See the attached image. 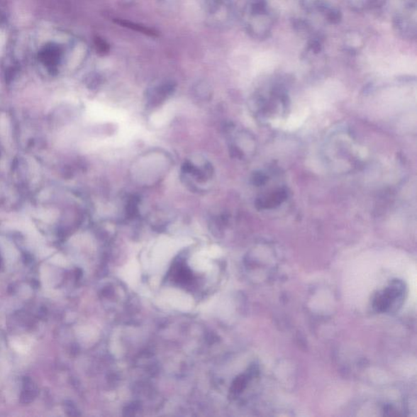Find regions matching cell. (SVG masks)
Masks as SVG:
<instances>
[{
  "label": "cell",
  "mask_w": 417,
  "mask_h": 417,
  "mask_svg": "<svg viewBox=\"0 0 417 417\" xmlns=\"http://www.w3.org/2000/svg\"><path fill=\"white\" fill-rule=\"evenodd\" d=\"M244 21L251 36L266 40L275 24V15L267 0H250L245 9Z\"/></svg>",
  "instance_id": "obj_1"
},
{
  "label": "cell",
  "mask_w": 417,
  "mask_h": 417,
  "mask_svg": "<svg viewBox=\"0 0 417 417\" xmlns=\"http://www.w3.org/2000/svg\"><path fill=\"white\" fill-rule=\"evenodd\" d=\"M404 294V283L395 281L382 294L377 296L374 301V307L377 311H387L393 305L403 299Z\"/></svg>",
  "instance_id": "obj_2"
},
{
  "label": "cell",
  "mask_w": 417,
  "mask_h": 417,
  "mask_svg": "<svg viewBox=\"0 0 417 417\" xmlns=\"http://www.w3.org/2000/svg\"><path fill=\"white\" fill-rule=\"evenodd\" d=\"M394 26L400 35L413 38L416 34V11L415 6H407L400 12L394 20Z\"/></svg>",
  "instance_id": "obj_3"
}]
</instances>
